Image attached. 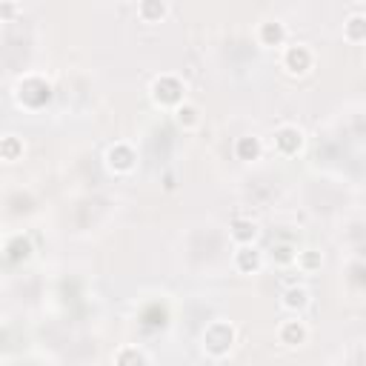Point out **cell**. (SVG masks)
<instances>
[{
  "label": "cell",
  "mask_w": 366,
  "mask_h": 366,
  "mask_svg": "<svg viewBox=\"0 0 366 366\" xmlns=\"http://www.w3.org/2000/svg\"><path fill=\"white\" fill-rule=\"evenodd\" d=\"M266 35H269V37H275V43H277L283 32H280V26H266Z\"/></svg>",
  "instance_id": "obj_7"
},
{
  "label": "cell",
  "mask_w": 366,
  "mask_h": 366,
  "mask_svg": "<svg viewBox=\"0 0 366 366\" xmlns=\"http://www.w3.org/2000/svg\"><path fill=\"white\" fill-rule=\"evenodd\" d=\"M346 37H349V40H355V43H360V40H363V18H360V15L349 20V26H346Z\"/></svg>",
  "instance_id": "obj_4"
},
{
  "label": "cell",
  "mask_w": 366,
  "mask_h": 366,
  "mask_svg": "<svg viewBox=\"0 0 366 366\" xmlns=\"http://www.w3.org/2000/svg\"><path fill=\"white\" fill-rule=\"evenodd\" d=\"M289 66H292V71H306V66H309V52H306L304 46H298V49H292L289 52Z\"/></svg>",
  "instance_id": "obj_1"
},
{
  "label": "cell",
  "mask_w": 366,
  "mask_h": 366,
  "mask_svg": "<svg viewBox=\"0 0 366 366\" xmlns=\"http://www.w3.org/2000/svg\"><path fill=\"white\" fill-rule=\"evenodd\" d=\"M277 143L283 146L286 152H292L295 146H301V132L298 129H283V132L277 134Z\"/></svg>",
  "instance_id": "obj_3"
},
{
  "label": "cell",
  "mask_w": 366,
  "mask_h": 366,
  "mask_svg": "<svg viewBox=\"0 0 366 366\" xmlns=\"http://www.w3.org/2000/svg\"><path fill=\"white\" fill-rule=\"evenodd\" d=\"M304 338H306V329L298 321H292V323H286L283 326V340L286 343H301Z\"/></svg>",
  "instance_id": "obj_2"
},
{
  "label": "cell",
  "mask_w": 366,
  "mask_h": 366,
  "mask_svg": "<svg viewBox=\"0 0 366 366\" xmlns=\"http://www.w3.org/2000/svg\"><path fill=\"white\" fill-rule=\"evenodd\" d=\"M304 304H306L304 289H289V292H286V306H304Z\"/></svg>",
  "instance_id": "obj_6"
},
{
  "label": "cell",
  "mask_w": 366,
  "mask_h": 366,
  "mask_svg": "<svg viewBox=\"0 0 366 366\" xmlns=\"http://www.w3.org/2000/svg\"><path fill=\"white\" fill-rule=\"evenodd\" d=\"M232 235H235V241H252V238H255V224H241V221H238Z\"/></svg>",
  "instance_id": "obj_5"
}]
</instances>
